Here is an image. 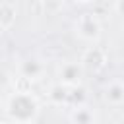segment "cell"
<instances>
[{
    "instance_id": "11",
    "label": "cell",
    "mask_w": 124,
    "mask_h": 124,
    "mask_svg": "<svg viewBox=\"0 0 124 124\" xmlns=\"http://www.w3.org/2000/svg\"><path fill=\"white\" fill-rule=\"evenodd\" d=\"M114 12L124 17V0H116V2H114Z\"/></svg>"
},
{
    "instance_id": "14",
    "label": "cell",
    "mask_w": 124,
    "mask_h": 124,
    "mask_svg": "<svg viewBox=\"0 0 124 124\" xmlns=\"http://www.w3.org/2000/svg\"><path fill=\"white\" fill-rule=\"evenodd\" d=\"M33 124H35V122H33Z\"/></svg>"
},
{
    "instance_id": "6",
    "label": "cell",
    "mask_w": 124,
    "mask_h": 124,
    "mask_svg": "<svg viewBox=\"0 0 124 124\" xmlns=\"http://www.w3.org/2000/svg\"><path fill=\"white\" fill-rule=\"evenodd\" d=\"M70 122L72 124H97V114L91 107L78 105V107H72L70 110Z\"/></svg>"
},
{
    "instance_id": "2",
    "label": "cell",
    "mask_w": 124,
    "mask_h": 124,
    "mask_svg": "<svg viewBox=\"0 0 124 124\" xmlns=\"http://www.w3.org/2000/svg\"><path fill=\"white\" fill-rule=\"evenodd\" d=\"M74 29H76V35L85 43H97L101 39V35H103L101 19L91 12L79 14L76 17V21H74Z\"/></svg>"
},
{
    "instance_id": "1",
    "label": "cell",
    "mask_w": 124,
    "mask_h": 124,
    "mask_svg": "<svg viewBox=\"0 0 124 124\" xmlns=\"http://www.w3.org/2000/svg\"><path fill=\"white\" fill-rule=\"evenodd\" d=\"M6 114L14 124H33L41 114V103L29 89L16 91L6 101Z\"/></svg>"
},
{
    "instance_id": "13",
    "label": "cell",
    "mask_w": 124,
    "mask_h": 124,
    "mask_svg": "<svg viewBox=\"0 0 124 124\" xmlns=\"http://www.w3.org/2000/svg\"><path fill=\"white\" fill-rule=\"evenodd\" d=\"M0 124H14V122H6V120H0Z\"/></svg>"
},
{
    "instance_id": "4",
    "label": "cell",
    "mask_w": 124,
    "mask_h": 124,
    "mask_svg": "<svg viewBox=\"0 0 124 124\" xmlns=\"http://www.w3.org/2000/svg\"><path fill=\"white\" fill-rule=\"evenodd\" d=\"M45 74V64L37 58H25L19 62V76L27 81H33V79H39L43 78Z\"/></svg>"
},
{
    "instance_id": "3",
    "label": "cell",
    "mask_w": 124,
    "mask_h": 124,
    "mask_svg": "<svg viewBox=\"0 0 124 124\" xmlns=\"http://www.w3.org/2000/svg\"><path fill=\"white\" fill-rule=\"evenodd\" d=\"M83 74H85V68L79 62H64L58 70V78H60V83L66 85V87H79L81 85V79H83Z\"/></svg>"
},
{
    "instance_id": "9",
    "label": "cell",
    "mask_w": 124,
    "mask_h": 124,
    "mask_svg": "<svg viewBox=\"0 0 124 124\" xmlns=\"http://www.w3.org/2000/svg\"><path fill=\"white\" fill-rule=\"evenodd\" d=\"M17 17V10L10 2H0V31H8L14 27Z\"/></svg>"
},
{
    "instance_id": "5",
    "label": "cell",
    "mask_w": 124,
    "mask_h": 124,
    "mask_svg": "<svg viewBox=\"0 0 124 124\" xmlns=\"http://www.w3.org/2000/svg\"><path fill=\"white\" fill-rule=\"evenodd\" d=\"M83 68H91V70H101L107 64V52L101 46H89L81 58Z\"/></svg>"
},
{
    "instance_id": "12",
    "label": "cell",
    "mask_w": 124,
    "mask_h": 124,
    "mask_svg": "<svg viewBox=\"0 0 124 124\" xmlns=\"http://www.w3.org/2000/svg\"><path fill=\"white\" fill-rule=\"evenodd\" d=\"M74 2H78V4H93L97 0H74Z\"/></svg>"
},
{
    "instance_id": "8",
    "label": "cell",
    "mask_w": 124,
    "mask_h": 124,
    "mask_svg": "<svg viewBox=\"0 0 124 124\" xmlns=\"http://www.w3.org/2000/svg\"><path fill=\"white\" fill-rule=\"evenodd\" d=\"M105 101H107L108 105H114V107L122 105V103H124V83L118 81V79L110 81V83L105 87Z\"/></svg>"
},
{
    "instance_id": "10",
    "label": "cell",
    "mask_w": 124,
    "mask_h": 124,
    "mask_svg": "<svg viewBox=\"0 0 124 124\" xmlns=\"http://www.w3.org/2000/svg\"><path fill=\"white\" fill-rule=\"evenodd\" d=\"M41 4H43V10L48 16H54L64 8V0H41Z\"/></svg>"
},
{
    "instance_id": "7",
    "label": "cell",
    "mask_w": 124,
    "mask_h": 124,
    "mask_svg": "<svg viewBox=\"0 0 124 124\" xmlns=\"http://www.w3.org/2000/svg\"><path fill=\"white\" fill-rule=\"evenodd\" d=\"M48 101L54 107H70V87L62 85L60 81L48 87Z\"/></svg>"
}]
</instances>
